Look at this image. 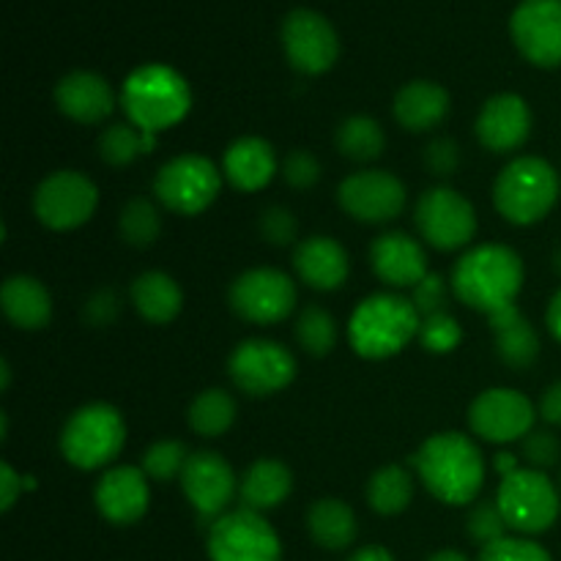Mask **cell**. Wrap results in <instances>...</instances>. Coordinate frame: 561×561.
I'll list each match as a JSON object with an SVG mask.
<instances>
[{
	"mask_svg": "<svg viewBox=\"0 0 561 561\" xmlns=\"http://www.w3.org/2000/svg\"><path fill=\"white\" fill-rule=\"evenodd\" d=\"M416 474L438 502L449 507L477 502L485 482V460L480 447L463 433H436L411 458Z\"/></svg>",
	"mask_w": 561,
	"mask_h": 561,
	"instance_id": "1",
	"label": "cell"
},
{
	"mask_svg": "<svg viewBox=\"0 0 561 561\" xmlns=\"http://www.w3.org/2000/svg\"><path fill=\"white\" fill-rule=\"evenodd\" d=\"M524 288V261L504 244H482L466 252L453 268V290L466 307L477 312L504 310L515 305Z\"/></svg>",
	"mask_w": 561,
	"mask_h": 561,
	"instance_id": "2",
	"label": "cell"
},
{
	"mask_svg": "<svg viewBox=\"0 0 561 561\" xmlns=\"http://www.w3.org/2000/svg\"><path fill=\"white\" fill-rule=\"evenodd\" d=\"M422 316L400 294H373L359 301L348 321L351 345L365 359H387L420 337Z\"/></svg>",
	"mask_w": 561,
	"mask_h": 561,
	"instance_id": "3",
	"label": "cell"
},
{
	"mask_svg": "<svg viewBox=\"0 0 561 561\" xmlns=\"http://www.w3.org/2000/svg\"><path fill=\"white\" fill-rule=\"evenodd\" d=\"M121 104L142 131H162L186 118L192 91L184 77L164 64H146L124 80Z\"/></svg>",
	"mask_w": 561,
	"mask_h": 561,
	"instance_id": "4",
	"label": "cell"
},
{
	"mask_svg": "<svg viewBox=\"0 0 561 561\" xmlns=\"http://www.w3.org/2000/svg\"><path fill=\"white\" fill-rule=\"evenodd\" d=\"M559 173L540 157L513 159L493 184V203L513 225H535L559 201Z\"/></svg>",
	"mask_w": 561,
	"mask_h": 561,
	"instance_id": "5",
	"label": "cell"
},
{
	"mask_svg": "<svg viewBox=\"0 0 561 561\" xmlns=\"http://www.w3.org/2000/svg\"><path fill=\"white\" fill-rule=\"evenodd\" d=\"M126 442V425L110 403L82 405L69 416L60 433V453L75 469L93 471L118 458Z\"/></svg>",
	"mask_w": 561,
	"mask_h": 561,
	"instance_id": "6",
	"label": "cell"
},
{
	"mask_svg": "<svg viewBox=\"0 0 561 561\" xmlns=\"http://www.w3.org/2000/svg\"><path fill=\"white\" fill-rule=\"evenodd\" d=\"M222 190V173L201 153H181L162 164L153 179V195L164 208L184 217L206 211Z\"/></svg>",
	"mask_w": 561,
	"mask_h": 561,
	"instance_id": "7",
	"label": "cell"
},
{
	"mask_svg": "<svg viewBox=\"0 0 561 561\" xmlns=\"http://www.w3.org/2000/svg\"><path fill=\"white\" fill-rule=\"evenodd\" d=\"M499 510L510 529L520 535H542L559 518V493L553 482L537 469H515L502 477L496 493Z\"/></svg>",
	"mask_w": 561,
	"mask_h": 561,
	"instance_id": "8",
	"label": "cell"
},
{
	"mask_svg": "<svg viewBox=\"0 0 561 561\" xmlns=\"http://www.w3.org/2000/svg\"><path fill=\"white\" fill-rule=\"evenodd\" d=\"M211 561H283V542L261 513L236 510L208 526Z\"/></svg>",
	"mask_w": 561,
	"mask_h": 561,
	"instance_id": "9",
	"label": "cell"
},
{
	"mask_svg": "<svg viewBox=\"0 0 561 561\" xmlns=\"http://www.w3.org/2000/svg\"><path fill=\"white\" fill-rule=\"evenodd\" d=\"M414 222L422 239L442 252L460 250L477 233V211L460 192L449 186H433L420 197Z\"/></svg>",
	"mask_w": 561,
	"mask_h": 561,
	"instance_id": "10",
	"label": "cell"
},
{
	"mask_svg": "<svg viewBox=\"0 0 561 561\" xmlns=\"http://www.w3.org/2000/svg\"><path fill=\"white\" fill-rule=\"evenodd\" d=\"M96 206V184L77 170H58L47 175L33 192V211L38 222L53 230L80 228L93 217Z\"/></svg>",
	"mask_w": 561,
	"mask_h": 561,
	"instance_id": "11",
	"label": "cell"
},
{
	"mask_svg": "<svg viewBox=\"0 0 561 561\" xmlns=\"http://www.w3.org/2000/svg\"><path fill=\"white\" fill-rule=\"evenodd\" d=\"M228 373L241 392L252 398H268L294 381L296 359L285 345L252 337L236 345L228 359Z\"/></svg>",
	"mask_w": 561,
	"mask_h": 561,
	"instance_id": "12",
	"label": "cell"
},
{
	"mask_svg": "<svg viewBox=\"0 0 561 561\" xmlns=\"http://www.w3.org/2000/svg\"><path fill=\"white\" fill-rule=\"evenodd\" d=\"M230 307L250 323H279L294 312L296 285L277 268H250L230 285Z\"/></svg>",
	"mask_w": 561,
	"mask_h": 561,
	"instance_id": "13",
	"label": "cell"
},
{
	"mask_svg": "<svg viewBox=\"0 0 561 561\" xmlns=\"http://www.w3.org/2000/svg\"><path fill=\"white\" fill-rule=\"evenodd\" d=\"M181 488L197 518L211 526L214 520L222 518L239 493V480L222 455L192 453L181 471Z\"/></svg>",
	"mask_w": 561,
	"mask_h": 561,
	"instance_id": "14",
	"label": "cell"
},
{
	"mask_svg": "<svg viewBox=\"0 0 561 561\" xmlns=\"http://www.w3.org/2000/svg\"><path fill=\"white\" fill-rule=\"evenodd\" d=\"M283 47L290 66L310 77L332 69L340 55V42L332 22L310 9H296L285 16Z\"/></svg>",
	"mask_w": 561,
	"mask_h": 561,
	"instance_id": "15",
	"label": "cell"
},
{
	"mask_svg": "<svg viewBox=\"0 0 561 561\" xmlns=\"http://www.w3.org/2000/svg\"><path fill=\"white\" fill-rule=\"evenodd\" d=\"M535 405L518 389H488L471 403L469 425L491 444H510L535 431Z\"/></svg>",
	"mask_w": 561,
	"mask_h": 561,
	"instance_id": "16",
	"label": "cell"
},
{
	"mask_svg": "<svg viewBox=\"0 0 561 561\" xmlns=\"http://www.w3.org/2000/svg\"><path fill=\"white\" fill-rule=\"evenodd\" d=\"M405 186L387 170H362L340 184L337 201L348 217L359 222L381 225L400 217L405 208Z\"/></svg>",
	"mask_w": 561,
	"mask_h": 561,
	"instance_id": "17",
	"label": "cell"
},
{
	"mask_svg": "<svg viewBox=\"0 0 561 561\" xmlns=\"http://www.w3.org/2000/svg\"><path fill=\"white\" fill-rule=\"evenodd\" d=\"M510 33L529 64L540 69L561 66V0H524L513 11Z\"/></svg>",
	"mask_w": 561,
	"mask_h": 561,
	"instance_id": "18",
	"label": "cell"
},
{
	"mask_svg": "<svg viewBox=\"0 0 561 561\" xmlns=\"http://www.w3.org/2000/svg\"><path fill=\"white\" fill-rule=\"evenodd\" d=\"M531 135V110L518 93H499L488 99L477 115V137L493 153H507L524 146Z\"/></svg>",
	"mask_w": 561,
	"mask_h": 561,
	"instance_id": "19",
	"label": "cell"
},
{
	"mask_svg": "<svg viewBox=\"0 0 561 561\" xmlns=\"http://www.w3.org/2000/svg\"><path fill=\"white\" fill-rule=\"evenodd\" d=\"M96 507L104 520L115 526H131L148 513L151 491H148V477L135 466H115L99 480Z\"/></svg>",
	"mask_w": 561,
	"mask_h": 561,
	"instance_id": "20",
	"label": "cell"
},
{
	"mask_svg": "<svg viewBox=\"0 0 561 561\" xmlns=\"http://www.w3.org/2000/svg\"><path fill=\"white\" fill-rule=\"evenodd\" d=\"M370 266L376 277L392 288H416L431 274L422 244L403 230H392L373 241Z\"/></svg>",
	"mask_w": 561,
	"mask_h": 561,
	"instance_id": "21",
	"label": "cell"
},
{
	"mask_svg": "<svg viewBox=\"0 0 561 561\" xmlns=\"http://www.w3.org/2000/svg\"><path fill=\"white\" fill-rule=\"evenodd\" d=\"M55 104L77 124H102L113 113L115 96L96 71H71L55 85Z\"/></svg>",
	"mask_w": 561,
	"mask_h": 561,
	"instance_id": "22",
	"label": "cell"
},
{
	"mask_svg": "<svg viewBox=\"0 0 561 561\" xmlns=\"http://www.w3.org/2000/svg\"><path fill=\"white\" fill-rule=\"evenodd\" d=\"M294 266L301 283L316 290H337L351 272L345 247L329 236H310V239L299 241L294 252Z\"/></svg>",
	"mask_w": 561,
	"mask_h": 561,
	"instance_id": "23",
	"label": "cell"
},
{
	"mask_svg": "<svg viewBox=\"0 0 561 561\" xmlns=\"http://www.w3.org/2000/svg\"><path fill=\"white\" fill-rule=\"evenodd\" d=\"M279 162L272 142L263 137H241L230 142L222 159V173L228 175L230 184L241 192H257L274 179Z\"/></svg>",
	"mask_w": 561,
	"mask_h": 561,
	"instance_id": "24",
	"label": "cell"
},
{
	"mask_svg": "<svg viewBox=\"0 0 561 561\" xmlns=\"http://www.w3.org/2000/svg\"><path fill=\"white\" fill-rule=\"evenodd\" d=\"M496 337V354L513 370H529L540 356V334L531 327L529 318L520 316L515 305L488 316Z\"/></svg>",
	"mask_w": 561,
	"mask_h": 561,
	"instance_id": "25",
	"label": "cell"
},
{
	"mask_svg": "<svg viewBox=\"0 0 561 561\" xmlns=\"http://www.w3.org/2000/svg\"><path fill=\"white\" fill-rule=\"evenodd\" d=\"M447 88L431 80H414L403 85L394 96V118L409 131H431L447 118Z\"/></svg>",
	"mask_w": 561,
	"mask_h": 561,
	"instance_id": "26",
	"label": "cell"
},
{
	"mask_svg": "<svg viewBox=\"0 0 561 561\" xmlns=\"http://www.w3.org/2000/svg\"><path fill=\"white\" fill-rule=\"evenodd\" d=\"M294 491V474L283 460L261 458L244 471L239 485L241 507L252 513H266V510L279 507Z\"/></svg>",
	"mask_w": 561,
	"mask_h": 561,
	"instance_id": "27",
	"label": "cell"
},
{
	"mask_svg": "<svg viewBox=\"0 0 561 561\" xmlns=\"http://www.w3.org/2000/svg\"><path fill=\"white\" fill-rule=\"evenodd\" d=\"M0 305H3L5 318L14 327L27 329V332L44 329L53 318L49 290L44 288V283H38L36 277H27V274H14V277L5 279L3 288H0Z\"/></svg>",
	"mask_w": 561,
	"mask_h": 561,
	"instance_id": "28",
	"label": "cell"
},
{
	"mask_svg": "<svg viewBox=\"0 0 561 561\" xmlns=\"http://www.w3.org/2000/svg\"><path fill=\"white\" fill-rule=\"evenodd\" d=\"M131 305L148 323H170L184 307L179 283L164 272H146L131 283Z\"/></svg>",
	"mask_w": 561,
	"mask_h": 561,
	"instance_id": "29",
	"label": "cell"
},
{
	"mask_svg": "<svg viewBox=\"0 0 561 561\" xmlns=\"http://www.w3.org/2000/svg\"><path fill=\"white\" fill-rule=\"evenodd\" d=\"M310 537L327 551H345L356 540V515L340 499H318L307 513Z\"/></svg>",
	"mask_w": 561,
	"mask_h": 561,
	"instance_id": "30",
	"label": "cell"
},
{
	"mask_svg": "<svg viewBox=\"0 0 561 561\" xmlns=\"http://www.w3.org/2000/svg\"><path fill=\"white\" fill-rule=\"evenodd\" d=\"M337 148L345 159L351 162H373L387 148V135H383L381 124L370 115H351L337 126Z\"/></svg>",
	"mask_w": 561,
	"mask_h": 561,
	"instance_id": "31",
	"label": "cell"
},
{
	"mask_svg": "<svg viewBox=\"0 0 561 561\" xmlns=\"http://www.w3.org/2000/svg\"><path fill=\"white\" fill-rule=\"evenodd\" d=\"M414 499V477L403 466H383L367 482V504L378 515H400Z\"/></svg>",
	"mask_w": 561,
	"mask_h": 561,
	"instance_id": "32",
	"label": "cell"
},
{
	"mask_svg": "<svg viewBox=\"0 0 561 561\" xmlns=\"http://www.w3.org/2000/svg\"><path fill=\"white\" fill-rule=\"evenodd\" d=\"M236 400L225 389H206L190 405V427L197 436L219 438L233 427Z\"/></svg>",
	"mask_w": 561,
	"mask_h": 561,
	"instance_id": "33",
	"label": "cell"
},
{
	"mask_svg": "<svg viewBox=\"0 0 561 561\" xmlns=\"http://www.w3.org/2000/svg\"><path fill=\"white\" fill-rule=\"evenodd\" d=\"M157 146V131H142L135 124H113L99 137L102 159L113 168H126L142 153H151Z\"/></svg>",
	"mask_w": 561,
	"mask_h": 561,
	"instance_id": "34",
	"label": "cell"
},
{
	"mask_svg": "<svg viewBox=\"0 0 561 561\" xmlns=\"http://www.w3.org/2000/svg\"><path fill=\"white\" fill-rule=\"evenodd\" d=\"M296 340L312 356L332 354V348L337 345V323H334L332 312L318 305L305 307L296 321Z\"/></svg>",
	"mask_w": 561,
	"mask_h": 561,
	"instance_id": "35",
	"label": "cell"
},
{
	"mask_svg": "<svg viewBox=\"0 0 561 561\" xmlns=\"http://www.w3.org/2000/svg\"><path fill=\"white\" fill-rule=\"evenodd\" d=\"M121 236L131 247H151L162 230V217L159 208L148 197H135L121 211Z\"/></svg>",
	"mask_w": 561,
	"mask_h": 561,
	"instance_id": "36",
	"label": "cell"
},
{
	"mask_svg": "<svg viewBox=\"0 0 561 561\" xmlns=\"http://www.w3.org/2000/svg\"><path fill=\"white\" fill-rule=\"evenodd\" d=\"M186 460H190V453L181 442H157L146 449L142 455V471H146L148 480L153 482H170L173 477H181Z\"/></svg>",
	"mask_w": 561,
	"mask_h": 561,
	"instance_id": "37",
	"label": "cell"
},
{
	"mask_svg": "<svg viewBox=\"0 0 561 561\" xmlns=\"http://www.w3.org/2000/svg\"><path fill=\"white\" fill-rule=\"evenodd\" d=\"M463 340V329L455 321L453 312H438V316L422 318L420 327V343L422 348L431 354H449Z\"/></svg>",
	"mask_w": 561,
	"mask_h": 561,
	"instance_id": "38",
	"label": "cell"
},
{
	"mask_svg": "<svg viewBox=\"0 0 561 561\" xmlns=\"http://www.w3.org/2000/svg\"><path fill=\"white\" fill-rule=\"evenodd\" d=\"M466 526H469L471 540L480 542L482 548L504 540V537H507V529H510L507 520H504V515H502V510H499L496 499H493V502H488V499L477 502L474 510L469 513Z\"/></svg>",
	"mask_w": 561,
	"mask_h": 561,
	"instance_id": "39",
	"label": "cell"
},
{
	"mask_svg": "<svg viewBox=\"0 0 561 561\" xmlns=\"http://www.w3.org/2000/svg\"><path fill=\"white\" fill-rule=\"evenodd\" d=\"M480 561H553V559L540 542L526 540V537H504V540L482 548Z\"/></svg>",
	"mask_w": 561,
	"mask_h": 561,
	"instance_id": "40",
	"label": "cell"
},
{
	"mask_svg": "<svg viewBox=\"0 0 561 561\" xmlns=\"http://www.w3.org/2000/svg\"><path fill=\"white\" fill-rule=\"evenodd\" d=\"M261 236L274 247L294 244L299 236V222L285 206H268L261 211Z\"/></svg>",
	"mask_w": 561,
	"mask_h": 561,
	"instance_id": "41",
	"label": "cell"
},
{
	"mask_svg": "<svg viewBox=\"0 0 561 561\" xmlns=\"http://www.w3.org/2000/svg\"><path fill=\"white\" fill-rule=\"evenodd\" d=\"M520 455H524L526 463H529L531 469H551V466H557L561 458V444L553 433L531 431L529 436L520 438Z\"/></svg>",
	"mask_w": 561,
	"mask_h": 561,
	"instance_id": "42",
	"label": "cell"
},
{
	"mask_svg": "<svg viewBox=\"0 0 561 561\" xmlns=\"http://www.w3.org/2000/svg\"><path fill=\"white\" fill-rule=\"evenodd\" d=\"M411 301H414L416 312L422 318L427 316H438V312H449V288L447 279L442 274H427L420 285L411 294Z\"/></svg>",
	"mask_w": 561,
	"mask_h": 561,
	"instance_id": "43",
	"label": "cell"
},
{
	"mask_svg": "<svg viewBox=\"0 0 561 561\" xmlns=\"http://www.w3.org/2000/svg\"><path fill=\"white\" fill-rule=\"evenodd\" d=\"M283 175L294 190H312L321 179V162L312 151H305V148H296L285 157L283 162Z\"/></svg>",
	"mask_w": 561,
	"mask_h": 561,
	"instance_id": "44",
	"label": "cell"
},
{
	"mask_svg": "<svg viewBox=\"0 0 561 561\" xmlns=\"http://www.w3.org/2000/svg\"><path fill=\"white\" fill-rule=\"evenodd\" d=\"M425 164L436 179H449L460 168V146L453 137H438L425 148Z\"/></svg>",
	"mask_w": 561,
	"mask_h": 561,
	"instance_id": "45",
	"label": "cell"
},
{
	"mask_svg": "<svg viewBox=\"0 0 561 561\" xmlns=\"http://www.w3.org/2000/svg\"><path fill=\"white\" fill-rule=\"evenodd\" d=\"M118 312H121L118 290L102 288L85 301V310H82V316H85V321L91 323V327H110V323L118 318Z\"/></svg>",
	"mask_w": 561,
	"mask_h": 561,
	"instance_id": "46",
	"label": "cell"
},
{
	"mask_svg": "<svg viewBox=\"0 0 561 561\" xmlns=\"http://www.w3.org/2000/svg\"><path fill=\"white\" fill-rule=\"evenodd\" d=\"M22 491H25V477L16 474L9 463L0 466V510H3V513H9V510L14 507L16 496H20Z\"/></svg>",
	"mask_w": 561,
	"mask_h": 561,
	"instance_id": "47",
	"label": "cell"
},
{
	"mask_svg": "<svg viewBox=\"0 0 561 561\" xmlns=\"http://www.w3.org/2000/svg\"><path fill=\"white\" fill-rule=\"evenodd\" d=\"M540 416L548 425L561 427V381L551 383L540 398Z\"/></svg>",
	"mask_w": 561,
	"mask_h": 561,
	"instance_id": "48",
	"label": "cell"
},
{
	"mask_svg": "<svg viewBox=\"0 0 561 561\" xmlns=\"http://www.w3.org/2000/svg\"><path fill=\"white\" fill-rule=\"evenodd\" d=\"M546 321H548V329H551L553 337L561 343V288L553 294L551 305H548V312H546Z\"/></svg>",
	"mask_w": 561,
	"mask_h": 561,
	"instance_id": "49",
	"label": "cell"
},
{
	"mask_svg": "<svg viewBox=\"0 0 561 561\" xmlns=\"http://www.w3.org/2000/svg\"><path fill=\"white\" fill-rule=\"evenodd\" d=\"M348 561H394L392 553L383 546H365L354 553Z\"/></svg>",
	"mask_w": 561,
	"mask_h": 561,
	"instance_id": "50",
	"label": "cell"
},
{
	"mask_svg": "<svg viewBox=\"0 0 561 561\" xmlns=\"http://www.w3.org/2000/svg\"><path fill=\"white\" fill-rule=\"evenodd\" d=\"M515 469H518V458H515V455H510V453L496 455V471H499V474L507 477V474H513Z\"/></svg>",
	"mask_w": 561,
	"mask_h": 561,
	"instance_id": "51",
	"label": "cell"
},
{
	"mask_svg": "<svg viewBox=\"0 0 561 561\" xmlns=\"http://www.w3.org/2000/svg\"><path fill=\"white\" fill-rule=\"evenodd\" d=\"M427 561H469V559H466L460 551H438V553H433Z\"/></svg>",
	"mask_w": 561,
	"mask_h": 561,
	"instance_id": "52",
	"label": "cell"
},
{
	"mask_svg": "<svg viewBox=\"0 0 561 561\" xmlns=\"http://www.w3.org/2000/svg\"><path fill=\"white\" fill-rule=\"evenodd\" d=\"M9 383H11V370H9V362H3V365H0V389H9Z\"/></svg>",
	"mask_w": 561,
	"mask_h": 561,
	"instance_id": "53",
	"label": "cell"
},
{
	"mask_svg": "<svg viewBox=\"0 0 561 561\" xmlns=\"http://www.w3.org/2000/svg\"><path fill=\"white\" fill-rule=\"evenodd\" d=\"M553 266H557V272H559V277H561V247L557 250V255H553Z\"/></svg>",
	"mask_w": 561,
	"mask_h": 561,
	"instance_id": "54",
	"label": "cell"
}]
</instances>
